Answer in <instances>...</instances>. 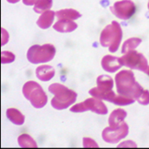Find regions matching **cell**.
Listing matches in <instances>:
<instances>
[{"label":"cell","instance_id":"cell-27","mask_svg":"<svg viewBox=\"0 0 149 149\" xmlns=\"http://www.w3.org/2000/svg\"><path fill=\"white\" fill-rule=\"evenodd\" d=\"M21 0H7V2L9 3H12V4H15V3H17L18 2H20Z\"/></svg>","mask_w":149,"mask_h":149},{"label":"cell","instance_id":"cell-10","mask_svg":"<svg viewBox=\"0 0 149 149\" xmlns=\"http://www.w3.org/2000/svg\"><path fill=\"white\" fill-rule=\"evenodd\" d=\"M101 66L106 72L115 73L122 67L120 58L112 55H106L102 58Z\"/></svg>","mask_w":149,"mask_h":149},{"label":"cell","instance_id":"cell-17","mask_svg":"<svg viewBox=\"0 0 149 149\" xmlns=\"http://www.w3.org/2000/svg\"><path fill=\"white\" fill-rule=\"evenodd\" d=\"M56 17L58 20L64 19V20L74 21V20H77L79 17H81V13L77 10L72 8L61 9V10L56 12Z\"/></svg>","mask_w":149,"mask_h":149},{"label":"cell","instance_id":"cell-13","mask_svg":"<svg viewBox=\"0 0 149 149\" xmlns=\"http://www.w3.org/2000/svg\"><path fill=\"white\" fill-rule=\"evenodd\" d=\"M127 116L126 111L121 108L114 110L109 116L108 125L112 128L119 127L122 123L125 122V120Z\"/></svg>","mask_w":149,"mask_h":149},{"label":"cell","instance_id":"cell-3","mask_svg":"<svg viewBox=\"0 0 149 149\" xmlns=\"http://www.w3.org/2000/svg\"><path fill=\"white\" fill-rule=\"evenodd\" d=\"M123 31L120 23L112 21L102 31L99 41L103 48H108L110 53H116L122 41Z\"/></svg>","mask_w":149,"mask_h":149},{"label":"cell","instance_id":"cell-7","mask_svg":"<svg viewBox=\"0 0 149 149\" xmlns=\"http://www.w3.org/2000/svg\"><path fill=\"white\" fill-rule=\"evenodd\" d=\"M120 61L123 66H126L130 70H136L144 72L148 68V61L143 53H139L136 50L130 51L123 54Z\"/></svg>","mask_w":149,"mask_h":149},{"label":"cell","instance_id":"cell-2","mask_svg":"<svg viewBox=\"0 0 149 149\" xmlns=\"http://www.w3.org/2000/svg\"><path fill=\"white\" fill-rule=\"evenodd\" d=\"M48 91L53 94L51 106L54 109L61 111L69 108L77 99V93L60 83H53L49 85Z\"/></svg>","mask_w":149,"mask_h":149},{"label":"cell","instance_id":"cell-15","mask_svg":"<svg viewBox=\"0 0 149 149\" xmlns=\"http://www.w3.org/2000/svg\"><path fill=\"white\" fill-rule=\"evenodd\" d=\"M55 17H56V12H53L51 10L44 12L38 18L36 24L40 29L47 30L49 27L52 26Z\"/></svg>","mask_w":149,"mask_h":149},{"label":"cell","instance_id":"cell-14","mask_svg":"<svg viewBox=\"0 0 149 149\" xmlns=\"http://www.w3.org/2000/svg\"><path fill=\"white\" fill-rule=\"evenodd\" d=\"M77 27H78V25L74 21L61 19V20H58L53 25V30L60 33H70L75 31Z\"/></svg>","mask_w":149,"mask_h":149},{"label":"cell","instance_id":"cell-21","mask_svg":"<svg viewBox=\"0 0 149 149\" xmlns=\"http://www.w3.org/2000/svg\"><path fill=\"white\" fill-rule=\"evenodd\" d=\"M16 60L15 54L10 51H3L1 53V63L2 64H10Z\"/></svg>","mask_w":149,"mask_h":149},{"label":"cell","instance_id":"cell-25","mask_svg":"<svg viewBox=\"0 0 149 149\" xmlns=\"http://www.w3.org/2000/svg\"><path fill=\"white\" fill-rule=\"evenodd\" d=\"M117 147L118 148H137L138 145L136 144V143L134 141L126 140L123 143H120Z\"/></svg>","mask_w":149,"mask_h":149},{"label":"cell","instance_id":"cell-1","mask_svg":"<svg viewBox=\"0 0 149 149\" xmlns=\"http://www.w3.org/2000/svg\"><path fill=\"white\" fill-rule=\"evenodd\" d=\"M116 92L120 95L137 100L144 88L135 79L134 72L130 70L119 71L115 77Z\"/></svg>","mask_w":149,"mask_h":149},{"label":"cell","instance_id":"cell-5","mask_svg":"<svg viewBox=\"0 0 149 149\" xmlns=\"http://www.w3.org/2000/svg\"><path fill=\"white\" fill-rule=\"evenodd\" d=\"M56 55V48L51 44H35L27 50L26 58L32 64H43L53 60Z\"/></svg>","mask_w":149,"mask_h":149},{"label":"cell","instance_id":"cell-20","mask_svg":"<svg viewBox=\"0 0 149 149\" xmlns=\"http://www.w3.org/2000/svg\"><path fill=\"white\" fill-rule=\"evenodd\" d=\"M53 0H39V2L34 6V11L36 13L42 14L44 12L49 11L53 7Z\"/></svg>","mask_w":149,"mask_h":149},{"label":"cell","instance_id":"cell-24","mask_svg":"<svg viewBox=\"0 0 149 149\" xmlns=\"http://www.w3.org/2000/svg\"><path fill=\"white\" fill-rule=\"evenodd\" d=\"M9 41V34L4 28L1 29V45L4 46Z\"/></svg>","mask_w":149,"mask_h":149},{"label":"cell","instance_id":"cell-26","mask_svg":"<svg viewBox=\"0 0 149 149\" xmlns=\"http://www.w3.org/2000/svg\"><path fill=\"white\" fill-rule=\"evenodd\" d=\"M39 0H22V3L26 6H35Z\"/></svg>","mask_w":149,"mask_h":149},{"label":"cell","instance_id":"cell-28","mask_svg":"<svg viewBox=\"0 0 149 149\" xmlns=\"http://www.w3.org/2000/svg\"><path fill=\"white\" fill-rule=\"evenodd\" d=\"M143 73H145V74H147V75H148V76H149V66H148V68L146 69V70H145Z\"/></svg>","mask_w":149,"mask_h":149},{"label":"cell","instance_id":"cell-4","mask_svg":"<svg viewBox=\"0 0 149 149\" xmlns=\"http://www.w3.org/2000/svg\"><path fill=\"white\" fill-rule=\"evenodd\" d=\"M22 93L25 98L30 101L32 107L36 109L44 107L48 102V96L40 84L34 80H29L24 84Z\"/></svg>","mask_w":149,"mask_h":149},{"label":"cell","instance_id":"cell-19","mask_svg":"<svg viewBox=\"0 0 149 149\" xmlns=\"http://www.w3.org/2000/svg\"><path fill=\"white\" fill-rule=\"evenodd\" d=\"M141 43H142V40L140 38H138V37H132V38L128 39L122 44L121 53L125 54V53H128L130 51L135 50L136 48L140 45Z\"/></svg>","mask_w":149,"mask_h":149},{"label":"cell","instance_id":"cell-12","mask_svg":"<svg viewBox=\"0 0 149 149\" xmlns=\"http://www.w3.org/2000/svg\"><path fill=\"white\" fill-rule=\"evenodd\" d=\"M96 83L97 87H94V88L100 93L111 91L114 87V81L112 78L107 74H101L97 76Z\"/></svg>","mask_w":149,"mask_h":149},{"label":"cell","instance_id":"cell-9","mask_svg":"<svg viewBox=\"0 0 149 149\" xmlns=\"http://www.w3.org/2000/svg\"><path fill=\"white\" fill-rule=\"evenodd\" d=\"M130 128L125 122L122 123L119 127H106L102 132V138L104 142L110 144L118 143L120 141L126 138L129 134Z\"/></svg>","mask_w":149,"mask_h":149},{"label":"cell","instance_id":"cell-6","mask_svg":"<svg viewBox=\"0 0 149 149\" xmlns=\"http://www.w3.org/2000/svg\"><path fill=\"white\" fill-rule=\"evenodd\" d=\"M70 111L73 113H82L88 111H91L97 115H107L108 112L107 107L101 99L96 97H89L79 103L72 105L70 107Z\"/></svg>","mask_w":149,"mask_h":149},{"label":"cell","instance_id":"cell-18","mask_svg":"<svg viewBox=\"0 0 149 149\" xmlns=\"http://www.w3.org/2000/svg\"><path fill=\"white\" fill-rule=\"evenodd\" d=\"M17 143L19 147L23 148H38L37 143L31 137L27 134H22L18 137Z\"/></svg>","mask_w":149,"mask_h":149},{"label":"cell","instance_id":"cell-29","mask_svg":"<svg viewBox=\"0 0 149 149\" xmlns=\"http://www.w3.org/2000/svg\"><path fill=\"white\" fill-rule=\"evenodd\" d=\"M148 11H149V0H148Z\"/></svg>","mask_w":149,"mask_h":149},{"label":"cell","instance_id":"cell-22","mask_svg":"<svg viewBox=\"0 0 149 149\" xmlns=\"http://www.w3.org/2000/svg\"><path fill=\"white\" fill-rule=\"evenodd\" d=\"M136 101L142 106L149 105V90L144 89L142 93V94Z\"/></svg>","mask_w":149,"mask_h":149},{"label":"cell","instance_id":"cell-16","mask_svg":"<svg viewBox=\"0 0 149 149\" xmlns=\"http://www.w3.org/2000/svg\"><path fill=\"white\" fill-rule=\"evenodd\" d=\"M6 116L11 122L15 125H24L26 117L22 112L17 108L11 107L6 111Z\"/></svg>","mask_w":149,"mask_h":149},{"label":"cell","instance_id":"cell-8","mask_svg":"<svg viewBox=\"0 0 149 149\" xmlns=\"http://www.w3.org/2000/svg\"><path fill=\"white\" fill-rule=\"evenodd\" d=\"M110 10L120 20L128 21L135 13L136 6L132 0H120L111 6Z\"/></svg>","mask_w":149,"mask_h":149},{"label":"cell","instance_id":"cell-23","mask_svg":"<svg viewBox=\"0 0 149 149\" xmlns=\"http://www.w3.org/2000/svg\"><path fill=\"white\" fill-rule=\"evenodd\" d=\"M83 147L86 148H99L98 144L91 138L85 137L83 139Z\"/></svg>","mask_w":149,"mask_h":149},{"label":"cell","instance_id":"cell-11","mask_svg":"<svg viewBox=\"0 0 149 149\" xmlns=\"http://www.w3.org/2000/svg\"><path fill=\"white\" fill-rule=\"evenodd\" d=\"M55 73H56L55 69L49 65H42L38 66L35 70L36 77L44 82L51 80L55 76Z\"/></svg>","mask_w":149,"mask_h":149}]
</instances>
